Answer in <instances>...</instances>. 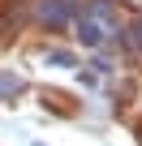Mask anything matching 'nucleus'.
Here are the masks:
<instances>
[{"mask_svg":"<svg viewBox=\"0 0 142 146\" xmlns=\"http://www.w3.org/2000/svg\"><path fill=\"white\" fill-rule=\"evenodd\" d=\"M108 35H116V22H112V5L99 0V5H91V9L78 17V39H82L86 47H99Z\"/></svg>","mask_w":142,"mask_h":146,"instance_id":"1","label":"nucleus"},{"mask_svg":"<svg viewBox=\"0 0 142 146\" xmlns=\"http://www.w3.org/2000/svg\"><path fill=\"white\" fill-rule=\"evenodd\" d=\"M69 9H73L69 0H43V5H39V17H43V22H52V26H60V22L69 17Z\"/></svg>","mask_w":142,"mask_h":146,"instance_id":"2","label":"nucleus"},{"mask_svg":"<svg viewBox=\"0 0 142 146\" xmlns=\"http://www.w3.org/2000/svg\"><path fill=\"white\" fill-rule=\"evenodd\" d=\"M125 47H129V52H138V47H142V22L125 30Z\"/></svg>","mask_w":142,"mask_h":146,"instance_id":"3","label":"nucleus"},{"mask_svg":"<svg viewBox=\"0 0 142 146\" xmlns=\"http://www.w3.org/2000/svg\"><path fill=\"white\" fill-rule=\"evenodd\" d=\"M17 90H22L17 78H0V95H17Z\"/></svg>","mask_w":142,"mask_h":146,"instance_id":"4","label":"nucleus"}]
</instances>
